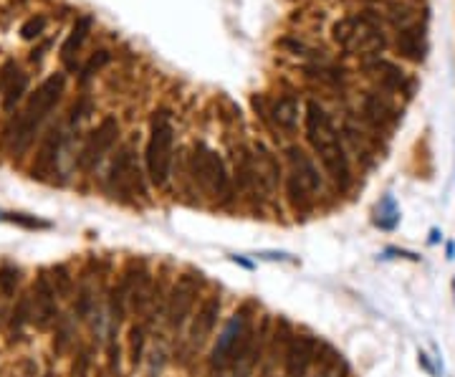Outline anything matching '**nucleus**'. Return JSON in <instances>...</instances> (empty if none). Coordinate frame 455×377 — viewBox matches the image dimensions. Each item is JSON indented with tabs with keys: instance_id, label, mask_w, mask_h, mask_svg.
Masks as SVG:
<instances>
[{
	"instance_id": "1",
	"label": "nucleus",
	"mask_w": 455,
	"mask_h": 377,
	"mask_svg": "<svg viewBox=\"0 0 455 377\" xmlns=\"http://www.w3.org/2000/svg\"><path fill=\"white\" fill-rule=\"evenodd\" d=\"M306 140L314 147V152L319 154L324 170L331 180L342 190L349 188V160L344 152V145L336 134L334 125H331L329 114L319 102H308L306 104Z\"/></svg>"
},
{
	"instance_id": "2",
	"label": "nucleus",
	"mask_w": 455,
	"mask_h": 377,
	"mask_svg": "<svg viewBox=\"0 0 455 377\" xmlns=\"http://www.w3.org/2000/svg\"><path fill=\"white\" fill-rule=\"evenodd\" d=\"M63 89H66V77H63V74H51V77L43 79L41 86L31 94L23 114H18L13 127L8 129V140H10L13 154H21L28 150L31 142H33L35 134H38V129H41V125L49 119V114L56 109Z\"/></svg>"
},
{
	"instance_id": "3",
	"label": "nucleus",
	"mask_w": 455,
	"mask_h": 377,
	"mask_svg": "<svg viewBox=\"0 0 455 377\" xmlns=\"http://www.w3.org/2000/svg\"><path fill=\"white\" fill-rule=\"evenodd\" d=\"M172 154H175V127L167 112H154L149 125V140L144 150L147 175L154 188H165L172 173Z\"/></svg>"
},
{
	"instance_id": "4",
	"label": "nucleus",
	"mask_w": 455,
	"mask_h": 377,
	"mask_svg": "<svg viewBox=\"0 0 455 377\" xmlns=\"http://www.w3.org/2000/svg\"><path fill=\"white\" fill-rule=\"evenodd\" d=\"M334 41L354 54H377L385 49V35L372 15H351L334 23Z\"/></svg>"
},
{
	"instance_id": "5",
	"label": "nucleus",
	"mask_w": 455,
	"mask_h": 377,
	"mask_svg": "<svg viewBox=\"0 0 455 377\" xmlns=\"http://www.w3.org/2000/svg\"><path fill=\"white\" fill-rule=\"evenodd\" d=\"M192 173H195V180L210 195L215 198L231 195V177H228L225 162L220 160V154L215 150H210V147L205 145H195V152H192Z\"/></svg>"
},
{
	"instance_id": "6",
	"label": "nucleus",
	"mask_w": 455,
	"mask_h": 377,
	"mask_svg": "<svg viewBox=\"0 0 455 377\" xmlns=\"http://www.w3.org/2000/svg\"><path fill=\"white\" fill-rule=\"evenodd\" d=\"M106 185L109 190L119 193V195H144V182H142V170L137 165V157L129 147H122L117 157L112 160V168L106 175Z\"/></svg>"
},
{
	"instance_id": "7",
	"label": "nucleus",
	"mask_w": 455,
	"mask_h": 377,
	"mask_svg": "<svg viewBox=\"0 0 455 377\" xmlns=\"http://www.w3.org/2000/svg\"><path fill=\"white\" fill-rule=\"evenodd\" d=\"M117 134H119V122L114 117H104L86 137L84 147H81V154H78V170L81 173H94L99 168V162L104 160V154L109 152L117 142Z\"/></svg>"
},
{
	"instance_id": "8",
	"label": "nucleus",
	"mask_w": 455,
	"mask_h": 377,
	"mask_svg": "<svg viewBox=\"0 0 455 377\" xmlns=\"http://www.w3.org/2000/svg\"><path fill=\"white\" fill-rule=\"evenodd\" d=\"M197 294H200V279L190 276V273L182 276L175 287L169 289L167 307H165V316H167L169 327H180L182 321L188 319V314L195 307Z\"/></svg>"
},
{
	"instance_id": "9",
	"label": "nucleus",
	"mask_w": 455,
	"mask_h": 377,
	"mask_svg": "<svg viewBox=\"0 0 455 377\" xmlns=\"http://www.w3.org/2000/svg\"><path fill=\"white\" fill-rule=\"evenodd\" d=\"M56 289L51 276L41 273L33 284V294H31V321L38 329H49L51 321H56L58 307H56Z\"/></svg>"
},
{
	"instance_id": "10",
	"label": "nucleus",
	"mask_w": 455,
	"mask_h": 377,
	"mask_svg": "<svg viewBox=\"0 0 455 377\" xmlns=\"http://www.w3.org/2000/svg\"><path fill=\"white\" fill-rule=\"evenodd\" d=\"M245 329H248V321H245L243 314L231 316V321L223 327L215 347H213V355H210L213 367H225V364L233 362V355H235V349H238L240 339H243Z\"/></svg>"
},
{
	"instance_id": "11",
	"label": "nucleus",
	"mask_w": 455,
	"mask_h": 377,
	"mask_svg": "<svg viewBox=\"0 0 455 377\" xmlns=\"http://www.w3.org/2000/svg\"><path fill=\"white\" fill-rule=\"evenodd\" d=\"M28 91V74H23L15 61H6L0 69V94H3V109L13 112L15 104Z\"/></svg>"
},
{
	"instance_id": "12",
	"label": "nucleus",
	"mask_w": 455,
	"mask_h": 377,
	"mask_svg": "<svg viewBox=\"0 0 455 377\" xmlns=\"http://www.w3.org/2000/svg\"><path fill=\"white\" fill-rule=\"evenodd\" d=\"M286 157H288V165H291V177L306 190L308 195L316 193V190H322V175L316 170L314 160L304 152L301 147H288Z\"/></svg>"
},
{
	"instance_id": "13",
	"label": "nucleus",
	"mask_w": 455,
	"mask_h": 377,
	"mask_svg": "<svg viewBox=\"0 0 455 377\" xmlns=\"http://www.w3.org/2000/svg\"><path fill=\"white\" fill-rule=\"evenodd\" d=\"M316 357V342L308 337H294L283 352V367L288 377H304Z\"/></svg>"
},
{
	"instance_id": "14",
	"label": "nucleus",
	"mask_w": 455,
	"mask_h": 377,
	"mask_svg": "<svg viewBox=\"0 0 455 377\" xmlns=\"http://www.w3.org/2000/svg\"><path fill=\"white\" fill-rule=\"evenodd\" d=\"M217 316H220V299L217 296H208L203 301V307L197 309L195 319H192V329H190L192 344H203L210 337V332L217 324Z\"/></svg>"
},
{
	"instance_id": "15",
	"label": "nucleus",
	"mask_w": 455,
	"mask_h": 377,
	"mask_svg": "<svg viewBox=\"0 0 455 377\" xmlns=\"http://www.w3.org/2000/svg\"><path fill=\"white\" fill-rule=\"evenodd\" d=\"M397 51L410 61L420 63L425 58V33H422L420 26H407L397 33Z\"/></svg>"
},
{
	"instance_id": "16",
	"label": "nucleus",
	"mask_w": 455,
	"mask_h": 377,
	"mask_svg": "<svg viewBox=\"0 0 455 377\" xmlns=\"http://www.w3.org/2000/svg\"><path fill=\"white\" fill-rule=\"evenodd\" d=\"M58 150H61V132L53 129V132H49V137L43 140L41 150H38V157H35V162H33V177L35 175H38V177H46V175H51L56 170Z\"/></svg>"
},
{
	"instance_id": "17",
	"label": "nucleus",
	"mask_w": 455,
	"mask_h": 377,
	"mask_svg": "<svg viewBox=\"0 0 455 377\" xmlns=\"http://www.w3.org/2000/svg\"><path fill=\"white\" fill-rule=\"evenodd\" d=\"M89 31H91V18H89V15H81V18L74 23V29H71L69 38H66V43H63V49H61V58H63V63H66L69 69L76 66V63H74V54L81 49V43L86 41Z\"/></svg>"
},
{
	"instance_id": "18",
	"label": "nucleus",
	"mask_w": 455,
	"mask_h": 377,
	"mask_svg": "<svg viewBox=\"0 0 455 377\" xmlns=\"http://www.w3.org/2000/svg\"><path fill=\"white\" fill-rule=\"evenodd\" d=\"M370 71L379 79V84L387 86V89H410V84H407L405 74H402V71H399L397 66H395V63L377 58V61H372V63H370Z\"/></svg>"
},
{
	"instance_id": "19",
	"label": "nucleus",
	"mask_w": 455,
	"mask_h": 377,
	"mask_svg": "<svg viewBox=\"0 0 455 377\" xmlns=\"http://www.w3.org/2000/svg\"><path fill=\"white\" fill-rule=\"evenodd\" d=\"M273 122L281 127V129H294L299 125V102L294 97H281L271 109Z\"/></svg>"
},
{
	"instance_id": "20",
	"label": "nucleus",
	"mask_w": 455,
	"mask_h": 377,
	"mask_svg": "<svg viewBox=\"0 0 455 377\" xmlns=\"http://www.w3.org/2000/svg\"><path fill=\"white\" fill-rule=\"evenodd\" d=\"M364 114H367L377 127H385V125H390V122H395L392 106L387 104L385 99L374 97V94H370V97L364 99Z\"/></svg>"
},
{
	"instance_id": "21",
	"label": "nucleus",
	"mask_w": 455,
	"mask_h": 377,
	"mask_svg": "<svg viewBox=\"0 0 455 377\" xmlns=\"http://www.w3.org/2000/svg\"><path fill=\"white\" fill-rule=\"evenodd\" d=\"M18 268L15 266H0V294L3 296H13L18 289Z\"/></svg>"
},
{
	"instance_id": "22",
	"label": "nucleus",
	"mask_w": 455,
	"mask_h": 377,
	"mask_svg": "<svg viewBox=\"0 0 455 377\" xmlns=\"http://www.w3.org/2000/svg\"><path fill=\"white\" fill-rule=\"evenodd\" d=\"M51 281H53V289H56L58 296H61V299H69V294H71L69 268H66V266H53V276H51Z\"/></svg>"
},
{
	"instance_id": "23",
	"label": "nucleus",
	"mask_w": 455,
	"mask_h": 377,
	"mask_svg": "<svg viewBox=\"0 0 455 377\" xmlns=\"http://www.w3.org/2000/svg\"><path fill=\"white\" fill-rule=\"evenodd\" d=\"M43 29H46V18L43 15H33V18H28L21 26V38L23 41H35L43 33Z\"/></svg>"
},
{
	"instance_id": "24",
	"label": "nucleus",
	"mask_w": 455,
	"mask_h": 377,
	"mask_svg": "<svg viewBox=\"0 0 455 377\" xmlns=\"http://www.w3.org/2000/svg\"><path fill=\"white\" fill-rule=\"evenodd\" d=\"M106 61H109V54H106V51H97V54H94V56L89 58V63H86V66H84V74H81V77L89 79L91 74H94V71L101 69V66H104Z\"/></svg>"
},
{
	"instance_id": "25",
	"label": "nucleus",
	"mask_w": 455,
	"mask_h": 377,
	"mask_svg": "<svg viewBox=\"0 0 455 377\" xmlns=\"http://www.w3.org/2000/svg\"><path fill=\"white\" fill-rule=\"evenodd\" d=\"M129 337H132V360H134V362H140L142 344H144V332H142V327H132Z\"/></svg>"
},
{
	"instance_id": "26",
	"label": "nucleus",
	"mask_w": 455,
	"mask_h": 377,
	"mask_svg": "<svg viewBox=\"0 0 455 377\" xmlns=\"http://www.w3.org/2000/svg\"><path fill=\"white\" fill-rule=\"evenodd\" d=\"M6 220L23 225V228H46V223L35 220V218H26V216H21V213H10V216H6Z\"/></svg>"
}]
</instances>
